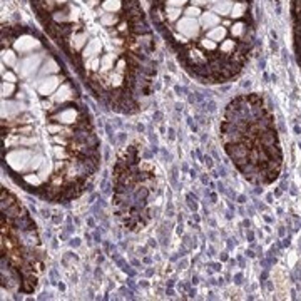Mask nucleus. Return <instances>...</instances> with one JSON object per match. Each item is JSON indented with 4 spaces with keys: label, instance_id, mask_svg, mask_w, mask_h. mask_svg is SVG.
<instances>
[{
    "label": "nucleus",
    "instance_id": "obj_7",
    "mask_svg": "<svg viewBox=\"0 0 301 301\" xmlns=\"http://www.w3.org/2000/svg\"><path fill=\"white\" fill-rule=\"evenodd\" d=\"M13 92V85H12V82H3L2 84V94H3V97H8Z\"/></svg>",
    "mask_w": 301,
    "mask_h": 301
},
{
    "label": "nucleus",
    "instance_id": "obj_8",
    "mask_svg": "<svg viewBox=\"0 0 301 301\" xmlns=\"http://www.w3.org/2000/svg\"><path fill=\"white\" fill-rule=\"evenodd\" d=\"M3 80H5V82H15V75H13L12 72H7V74H3Z\"/></svg>",
    "mask_w": 301,
    "mask_h": 301
},
{
    "label": "nucleus",
    "instance_id": "obj_5",
    "mask_svg": "<svg viewBox=\"0 0 301 301\" xmlns=\"http://www.w3.org/2000/svg\"><path fill=\"white\" fill-rule=\"evenodd\" d=\"M34 47H39V40L30 37V35H22L20 39L15 40V49L20 52H29Z\"/></svg>",
    "mask_w": 301,
    "mask_h": 301
},
{
    "label": "nucleus",
    "instance_id": "obj_1",
    "mask_svg": "<svg viewBox=\"0 0 301 301\" xmlns=\"http://www.w3.org/2000/svg\"><path fill=\"white\" fill-rule=\"evenodd\" d=\"M3 162L30 191L59 201L85 189L97 169V139L74 95L62 107H42L40 119L22 104H3Z\"/></svg>",
    "mask_w": 301,
    "mask_h": 301
},
{
    "label": "nucleus",
    "instance_id": "obj_6",
    "mask_svg": "<svg viewBox=\"0 0 301 301\" xmlns=\"http://www.w3.org/2000/svg\"><path fill=\"white\" fill-rule=\"evenodd\" d=\"M2 59H3V64H7V66H15V64H17L15 56H13L12 52H5V50H3Z\"/></svg>",
    "mask_w": 301,
    "mask_h": 301
},
{
    "label": "nucleus",
    "instance_id": "obj_3",
    "mask_svg": "<svg viewBox=\"0 0 301 301\" xmlns=\"http://www.w3.org/2000/svg\"><path fill=\"white\" fill-rule=\"evenodd\" d=\"M39 64H40V57H39V56H35V57H34V56H30V57L24 59V61H22V62L19 64L17 71L20 72V75H22V77H30L35 71H37Z\"/></svg>",
    "mask_w": 301,
    "mask_h": 301
},
{
    "label": "nucleus",
    "instance_id": "obj_4",
    "mask_svg": "<svg viewBox=\"0 0 301 301\" xmlns=\"http://www.w3.org/2000/svg\"><path fill=\"white\" fill-rule=\"evenodd\" d=\"M59 77H47V79L40 80L37 92L39 95H52V92L59 87Z\"/></svg>",
    "mask_w": 301,
    "mask_h": 301
},
{
    "label": "nucleus",
    "instance_id": "obj_2",
    "mask_svg": "<svg viewBox=\"0 0 301 301\" xmlns=\"http://www.w3.org/2000/svg\"><path fill=\"white\" fill-rule=\"evenodd\" d=\"M221 138L236 167L254 184H270L281 171V146L271 109L256 94L234 99L221 121Z\"/></svg>",
    "mask_w": 301,
    "mask_h": 301
}]
</instances>
